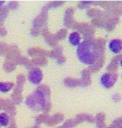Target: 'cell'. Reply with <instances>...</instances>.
<instances>
[{
	"mask_svg": "<svg viewBox=\"0 0 122 128\" xmlns=\"http://www.w3.org/2000/svg\"><path fill=\"white\" fill-rule=\"evenodd\" d=\"M3 4V2H0V4Z\"/></svg>",
	"mask_w": 122,
	"mask_h": 128,
	"instance_id": "30bf717a",
	"label": "cell"
},
{
	"mask_svg": "<svg viewBox=\"0 0 122 128\" xmlns=\"http://www.w3.org/2000/svg\"><path fill=\"white\" fill-rule=\"evenodd\" d=\"M109 48L113 53H120L122 51V41L119 39H114L109 43Z\"/></svg>",
	"mask_w": 122,
	"mask_h": 128,
	"instance_id": "5b68a950",
	"label": "cell"
},
{
	"mask_svg": "<svg viewBox=\"0 0 122 128\" xmlns=\"http://www.w3.org/2000/svg\"><path fill=\"white\" fill-rule=\"evenodd\" d=\"M121 128H122V127H121Z\"/></svg>",
	"mask_w": 122,
	"mask_h": 128,
	"instance_id": "8fae6325",
	"label": "cell"
},
{
	"mask_svg": "<svg viewBox=\"0 0 122 128\" xmlns=\"http://www.w3.org/2000/svg\"><path fill=\"white\" fill-rule=\"evenodd\" d=\"M28 81L32 84H38L41 82L42 79V73L41 70L38 68H32L31 71L29 72L28 74Z\"/></svg>",
	"mask_w": 122,
	"mask_h": 128,
	"instance_id": "277c9868",
	"label": "cell"
},
{
	"mask_svg": "<svg viewBox=\"0 0 122 128\" xmlns=\"http://www.w3.org/2000/svg\"><path fill=\"white\" fill-rule=\"evenodd\" d=\"M69 42L73 46H79L81 42V36L78 32H72L69 35L68 38Z\"/></svg>",
	"mask_w": 122,
	"mask_h": 128,
	"instance_id": "8992f818",
	"label": "cell"
},
{
	"mask_svg": "<svg viewBox=\"0 0 122 128\" xmlns=\"http://www.w3.org/2000/svg\"><path fill=\"white\" fill-rule=\"evenodd\" d=\"M117 80V76L115 73H106L101 76V83L106 88H110L114 86Z\"/></svg>",
	"mask_w": 122,
	"mask_h": 128,
	"instance_id": "3957f363",
	"label": "cell"
},
{
	"mask_svg": "<svg viewBox=\"0 0 122 128\" xmlns=\"http://www.w3.org/2000/svg\"><path fill=\"white\" fill-rule=\"evenodd\" d=\"M47 103L45 94L42 91L37 90L26 99L27 106L35 111H42Z\"/></svg>",
	"mask_w": 122,
	"mask_h": 128,
	"instance_id": "7a4b0ae2",
	"label": "cell"
},
{
	"mask_svg": "<svg viewBox=\"0 0 122 128\" xmlns=\"http://www.w3.org/2000/svg\"><path fill=\"white\" fill-rule=\"evenodd\" d=\"M13 84L11 82H0V92L2 93H7L11 91Z\"/></svg>",
	"mask_w": 122,
	"mask_h": 128,
	"instance_id": "52a82bcc",
	"label": "cell"
},
{
	"mask_svg": "<svg viewBox=\"0 0 122 128\" xmlns=\"http://www.w3.org/2000/svg\"><path fill=\"white\" fill-rule=\"evenodd\" d=\"M121 66H122V60L121 61Z\"/></svg>",
	"mask_w": 122,
	"mask_h": 128,
	"instance_id": "9c48e42d",
	"label": "cell"
},
{
	"mask_svg": "<svg viewBox=\"0 0 122 128\" xmlns=\"http://www.w3.org/2000/svg\"><path fill=\"white\" fill-rule=\"evenodd\" d=\"M9 123V117L6 113L0 114V126H7Z\"/></svg>",
	"mask_w": 122,
	"mask_h": 128,
	"instance_id": "ba28073f",
	"label": "cell"
},
{
	"mask_svg": "<svg viewBox=\"0 0 122 128\" xmlns=\"http://www.w3.org/2000/svg\"><path fill=\"white\" fill-rule=\"evenodd\" d=\"M103 54V48L95 41H85L78 46L77 55L84 64L92 65L100 59Z\"/></svg>",
	"mask_w": 122,
	"mask_h": 128,
	"instance_id": "6da1fadb",
	"label": "cell"
}]
</instances>
